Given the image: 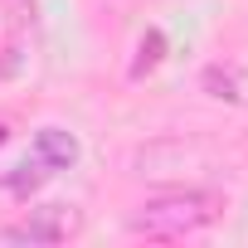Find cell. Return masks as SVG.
<instances>
[{
	"mask_svg": "<svg viewBox=\"0 0 248 248\" xmlns=\"http://www.w3.org/2000/svg\"><path fill=\"white\" fill-rule=\"evenodd\" d=\"M200 83H204V93H209V97H219V102H243V73H238V68L209 63Z\"/></svg>",
	"mask_w": 248,
	"mask_h": 248,
	"instance_id": "obj_5",
	"label": "cell"
},
{
	"mask_svg": "<svg viewBox=\"0 0 248 248\" xmlns=\"http://www.w3.org/2000/svg\"><path fill=\"white\" fill-rule=\"evenodd\" d=\"M30 156L49 170V175H63L83 161V141L68 132V127H39L34 141H30Z\"/></svg>",
	"mask_w": 248,
	"mask_h": 248,
	"instance_id": "obj_3",
	"label": "cell"
},
{
	"mask_svg": "<svg viewBox=\"0 0 248 248\" xmlns=\"http://www.w3.org/2000/svg\"><path fill=\"white\" fill-rule=\"evenodd\" d=\"M78 229H83V214H78L73 204H39V209H30L20 224L0 229V238H5V243H63V238H73Z\"/></svg>",
	"mask_w": 248,
	"mask_h": 248,
	"instance_id": "obj_2",
	"label": "cell"
},
{
	"mask_svg": "<svg viewBox=\"0 0 248 248\" xmlns=\"http://www.w3.org/2000/svg\"><path fill=\"white\" fill-rule=\"evenodd\" d=\"M166 59V34L161 30H151L146 39H141V49H137V63H132V78H141V73H151L156 63Z\"/></svg>",
	"mask_w": 248,
	"mask_h": 248,
	"instance_id": "obj_6",
	"label": "cell"
},
{
	"mask_svg": "<svg viewBox=\"0 0 248 248\" xmlns=\"http://www.w3.org/2000/svg\"><path fill=\"white\" fill-rule=\"evenodd\" d=\"M219 214H224V195H214V190H195V185H190V190H161V195L141 200V204L132 209L127 229L141 233V238H161V243H170V238L204 233Z\"/></svg>",
	"mask_w": 248,
	"mask_h": 248,
	"instance_id": "obj_1",
	"label": "cell"
},
{
	"mask_svg": "<svg viewBox=\"0 0 248 248\" xmlns=\"http://www.w3.org/2000/svg\"><path fill=\"white\" fill-rule=\"evenodd\" d=\"M25 30H30L25 0H0V78L20 73V63H25Z\"/></svg>",
	"mask_w": 248,
	"mask_h": 248,
	"instance_id": "obj_4",
	"label": "cell"
}]
</instances>
